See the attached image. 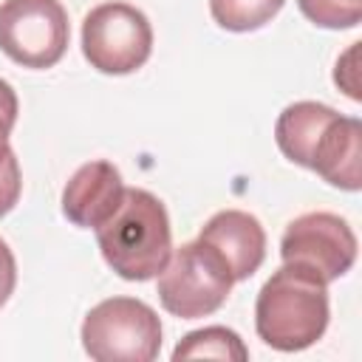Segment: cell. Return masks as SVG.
Instances as JSON below:
<instances>
[{"label":"cell","instance_id":"cell-1","mask_svg":"<svg viewBox=\"0 0 362 362\" xmlns=\"http://www.w3.org/2000/svg\"><path fill=\"white\" fill-rule=\"evenodd\" d=\"M328 317V283L291 263H283L260 286L255 300L257 337L283 354L305 351L322 339Z\"/></svg>","mask_w":362,"mask_h":362},{"label":"cell","instance_id":"cell-2","mask_svg":"<svg viewBox=\"0 0 362 362\" xmlns=\"http://www.w3.org/2000/svg\"><path fill=\"white\" fill-rule=\"evenodd\" d=\"M105 263L133 283L158 277L173 255V229L167 206L147 189H124L116 212L93 229Z\"/></svg>","mask_w":362,"mask_h":362},{"label":"cell","instance_id":"cell-3","mask_svg":"<svg viewBox=\"0 0 362 362\" xmlns=\"http://www.w3.org/2000/svg\"><path fill=\"white\" fill-rule=\"evenodd\" d=\"M235 277L226 260L204 240H189L173 249L167 266L158 272V300L161 308L178 320H198L215 314L229 291Z\"/></svg>","mask_w":362,"mask_h":362},{"label":"cell","instance_id":"cell-4","mask_svg":"<svg viewBox=\"0 0 362 362\" xmlns=\"http://www.w3.org/2000/svg\"><path fill=\"white\" fill-rule=\"evenodd\" d=\"M82 348L96 362H153L161 351V320L136 297H107L85 314Z\"/></svg>","mask_w":362,"mask_h":362},{"label":"cell","instance_id":"cell-5","mask_svg":"<svg viewBox=\"0 0 362 362\" xmlns=\"http://www.w3.org/2000/svg\"><path fill=\"white\" fill-rule=\"evenodd\" d=\"M82 54L99 74H133L153 54V25L130 3H102L82 20Z\"/></svg>","mask_w":362,"mask_h":362},{"label":"cell","instance_id":"cell-6","mask_svg":"<svg viewBox=\"0 0 362 362\" xmlns=\"http://www.w3.org/2000/svg\"><path fill=\"white\" fill-rule=\"evenodd\" d=\"M71 40L68 11L59 0H3L0 51L31 71L54 68Z\"/></svg>","mask_w":362,"mask_h":362},{"label":"cell","instance_id":"cell-7","mask_svg":"<svg viewBox=\"0 0 362 362\" xmlns=\"http://www.w3.org/2000/svg\"><path fill=\"white\" fill-rule=\"evenodd\" d=\"M280 257L317 274L322 283H334L356 263V235L348 221L334 212H305L286 226Z\"/></svg>","mask_w":362,"mask_h":362},{"label":"cell","instance_id":"cell-8","mask_svg":"<svg viewBox=\"0 0 362 362\" xmlns=\"http://www.w3.org/2000/svg\"><path fill=\"white\" fill-rule=\"evenodd\" d=\"M124 189L122 173L110 161H88L68 178L62 189V215L79 229H96L116 212Z\"/></svg>","mask_w":362,"mask_h":362},{"label":"cell","instance_id":"cell-9","mask_svg":"<svg viewBox=\"0 0 362 362\" xmlns=\"http://www.w3.org/2000/svg\"><path fill=\"white\" fill-rule=\"evenodd\" d=\"M305 170L317 173L331 187L356 192L362 187V122L356 116L334 113L317 136Z\"/></svg>","mask_w":362,"mask_h":362},{"label":"cell","instance_id":"cell-10","mask_svg":"<svg viewBox=\"0 0 362 362\" xmlns=\"http://www.w3.org/2000/svg\"><path fill=\"white\" fill-rule=\"evenodd\" d=\"M198 240L209 243L229 266L235 283L249 280L266 257V232L260 221L243 209L215 212L198 232Z\"/></svg>","mask_w":362,"mask_h":362},{"label":"cell","instance_id":"cell-11","mask_svg":"<svg viewBox=\"0 0 362 362\" xmlns=\"http://www.w3.org/2000/svg\"><path fill=\"white\" fill-rule=\"evenodd\" d=\"M334 107L331 105H322V102H291L288 107H283V113L277 116V124H274V141L280 147V153L305 167L308 164V153L317 141V136L322 133V127L334 119Z\"/></svg>","mask_w":362,"mask_h":362},{"label":"cell","instance_id":"cell-12","mask_svg":"<svg viewBox=\"0 0 362 362\" xmlns=\"http://www.w3.org/2000/svg\"><path fill=\"white\" fill-rule=\"evenodd\" d=\"M173 359H249V351L243 339L226 328V325H206L198 331H189L173 351Z\"/></svg>","mask_w":362,"mask_h":362},{"label":"cell","instance_id":"cell-13","mask_svg":"<svg viewBox=\"0 0 362 362\" xmlns=\"http://www.w3.org/2000/svg\"><path fill=\"white\" fill-rule=\"evenodd\" d=\"M283 3L286 0H209V11L221 28L243 34L272 23V17H277Z\"/></svg>","mask_w":362,"mask_h":362},{"label":"cell","instance_id":"cell-14","mask_svg":"<svg viewBox=\"0 0 362 362\" xmlns=\"http://www.w3.org/2000/svg\"><path fill=\"white\" fill-rule=\"evenodd\" d=\"M303 17L320 28H354L362 20V0H297Z\"/></svg>","mask_w":362,"mask_h":362},{"label":"cell","instance_id":"cell-15","mask_svg":"<svg viewBox=\"0 0 362 362\" xmlns=\"http://www.w3.org/2000/svg\"><path fill=\"white\" fill-rule=\"evenodd\" d=\"M17 113H20L17 93L6 79H0V164L8 156H14V150L8 144V136H11L14 124H17Z\"/></svg>","mask_w":362,"mask_h":362},{"label":"cell","instance_id":"cell-16","mask_svg":"<svg viewBox=\"0 0 362 362\" xmlns=\"http://www.w3.org/2000/svg\"><path fill=\"white\" fill-rule=\"evenodd\" d=\"M20 192H23L20 164H17V156H8V158L0 164V218L8 215V212L17 206Z\"/></svg>","mask_w":362,"mask_h":362},{"label":"cell","instance_id":"cell-17","mask_svg":"<svg viewBox=\"0 0 362 362\" xmlns=\"http://www.w3.org/2000/svg\"><path fill=\"white\" fill-rule=\"evenodd\" d=\"M356 51H359V42H354V45L337 59V71H334V82H337L354 102L362 99V93H359V82H356Z\"/></svg>","mask_w":362,"mask_h":362},{"label":"cell","instance_id":"cell-18","mask_svg":"<svg viewBox=\"0 0 362 362\" xmlns=\"http://www.w3.org/2000/svg\"><path fill=\"white\" fill-rule=\"evenodd\" d=\"M14 286H17V260H14V252L8 249V243L0 238V308L14 294Z\"/></svg>","mask_w":362,"mask_h":362}]
</instances>
